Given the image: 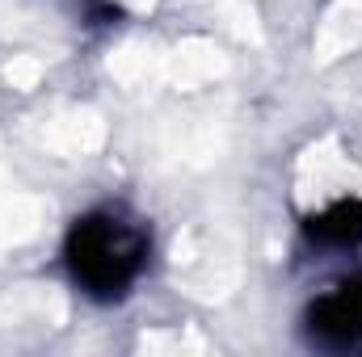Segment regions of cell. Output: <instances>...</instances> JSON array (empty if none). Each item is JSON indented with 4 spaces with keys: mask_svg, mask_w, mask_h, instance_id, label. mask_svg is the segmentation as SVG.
<instances>
[{
    "mask_svg": "<svg viewBox=\"0 0 362 357\" xmlns=\"http://www.w3.org/2000/svg\"><path fill=\"white\" fill-rule=\"evenodd\" d=\"M299 332L312 349L362 353V273H346L325 286L299 315Z\"/></svg>",
    "mask_w": 362,
    "mask_h": 357,
    "instance_id": "obj_2",
    "label": "cell"
},
{
    "mask_svg": "<svg viewBox=\"0 0 362 357\" xmlns=\"http://www.w3.org/2000/svg\"><path fill=\"white\" fill-rule=\"evenodd\" d=\"M303 240L312 248H333V253H346V248H358L362 244V198H337L329 202L325 210L308 214L299 223Z\"/></svg>",
    "mask_w": 362,
    "mask_h": 357,
    "instance_id": "obj_3",
    "label": "cell"
},
{
    "mask_svg": "<svg viewBox=\"0 0 362 357\" xmlns=\"http://www.w3.org/2000/svg\"><path fill=\"white\" fill-rule=\"evenodd\" d=\"M152 261V227L122 202L93 206L68 223L64 269L93 303H122Z\"/></svg>",
    "mask_w": 362,
    "mask_h": 357,
    "instance_id": "obj_1",
    "label": "cell"
}]
</instances>
